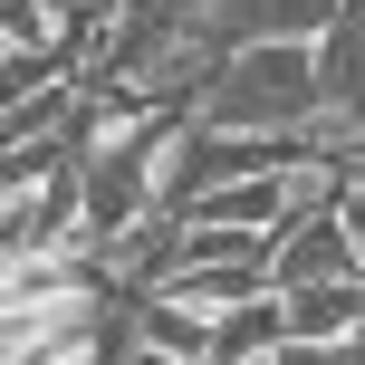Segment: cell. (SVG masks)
I'll use <instances>...</instances> for the list:
<instances>
[{"mask_svg":"<svg viewBox=\"0 0 365 365\" xmlns=\"http://www.w3.org/2000/svg\"><path fill=\"white\" fill-rule=\"evenodd\" d=\"M192 125H221V135H308L317 125V38L231 48L212 68V87L192 96Z\"/></svg>","mask_w":365,"mask_h":365,"instance_id":"obj_1","label":"cell"},{"mask_svg":"<svg viewBox=\"0 0 365 365\" xmlns=\"http://www.w3.org/2000/svg\"><path fill=\"white\" fill-rule=\"evenodd\" d=\"M115 298V279H106V259L77 240V250H29V259H10L0 269V317L10 327H48V317H87V308H106Z\"/></svg>","mask_w":365,"mask_h":365,"instance_id":"obj_2","label":"cell"},{"mask_svg":"<svg viewBox=\"0 0 365 365\" xmlns=\"http://www.w3.org/2000/svg\"><path fill=\"white\" fill-rule=\"evenodd\" d=\"M346 0H192V38L212 58L269 48V38H327Z\"/></svg>","mask_w":365,"mask_h":365,"instance_id":"obj_3","label":"cell"},{"mask_svg":"<svg viewBox=\"0 0 365 365\" xmlns=\"http://www.w3.org/2000/svg\"><path fill=\"white\" fill-rule=\"evenodd\" d=\"M346 135H365V0H346L317 38V154H336Z\"/></svg>","mask_w":365,"mask_h":365,"instance_id":"obj_4","label":"cell"},{"mask_svg":"<svg viewBox=\"0 0 365 365\" xmlns=\"http://www.w3.org/2000/svg\"><path fill=\"white\" fill-rule=\"evenodd\" d=\"M164 298H182L192 317H231L250 298H279V279H269V259H182L164 279Z\"/></svg>","mask_w":365,"mask_h":365,"instance_id":"obj_5","label":"cell"},{"mask_svg":"<svg viewBox=\"0 0 365 365\" xmlns=\"http://www.w3.org/2000/svg\"><path fill=\"white\" fill-rule=\"evenodd\" d=\"M279 298H289V336H308V346L365 336V279H317V289H279Z\"/></svg>","mask_w":365,"mask_h":365,"instance_id":"obj_6","label":"cell"},{"mask_svg":"<svg viewBox=\"0 0 365 365\" xmlns=\"http://www.w3.org/2000/svg\"><path fill=\"white\" fill-rule=\"evenodd\" d=\"M289 346V298H250V308L212 317V365H269Z\"/></svg>","mask_w":365,"mask_h":365,"instance_id":"obj_7","label":"cell"},{"mask_svg":"<svg viewBox=\"0 0 365 365\" xmlns=\"http://www.w3.org/2000/svg\"><path fill=\"white\" fill-rule=\"evenodd\" d=\"M327 164H336V182H346V192H365V135H346V145H336Z\"/></svg>","mask_w":365,"mask_h":365,"instance_id":"obj_8","label":"cell"},{"mask_svg":"<svg viewBox=\"0 0 365 365\" xmlns=\"http://www.w3.org/2000/svg\"><path fill=\"white\" fill-rule=\"evenodd\" d=\"M125 365H173V356H164V346H135V356H125Z\"/></svg>","mask_w":365,"mask_h":365,"instance_id":"obj_9","label":"cell"},{"mask_svg":"<svg viewBox=\"0 0 365 365\" xmlns=\"http://www.w3.org/2000/svg\"><path fill=\"white\" fill-rule=\"evenodd\" d=\"M58 10H68V0H58Z\"/></svg>","mask_w":365,"mask_h":365,"instance_id":"obj_10","label":"cell"}]
</instances>
